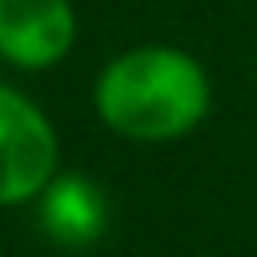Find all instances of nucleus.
<instances>
[{"mask_svg":"<svg viewBox=\"0 0 257 257\" xmlns=\"http://www.w3.org/2000/svg\"><path fill=\"white\" fill-rule=\"evenodd\" d=\"M60 173V141L48 112L0 84V209L32 205Z\"/></svg>","mask_w":257,"mask_h":257,"instance_id":"2","label":"nucleus"},{"mask_svg":"<svg viewBox=\"0 0 257 257\" xmlns=\"http://www.w3.org/2000/svg\"><path fill=\"white\" fill-rule=\"evenodd\" d=\"M32 205L40 233L60 249H88L108 229V197L88 173H56Z\"/></svg>","mask_w":257,"mask_h":257,"instance_id":"4","label":"nucleus"},{"mask_svg":"<svg viewBox=\"0 0 257 257\" xmlns=\"http://www.w3.org/2000/svg\"><path fill=\"white\" fill-rule=\"evenodd\" d=\"M0 257H4V245H0Z\"/></svg>","mask_w":257,"mask_h":257,"instance_id":"5","label":"nucleus"},{"mask_svg":"<svg viewBox=\"0 0 257 257\" xmlns=\"http://www.w3.org/2000/svg\"><path fill=\"white\" fill-rule=\"evenodd\" d=\"M76 44L72 0H0V60L24 72L60 64Z\"/></svg>","mask_w":257,"mask_h":257,"instance_id":"3","label":"nucleus"},{"mask_svg":"<svg viewBox=\"0 0 257 257\" xmlns=\"http://www.w3.org/2000/svg\"><path fill=\"white\" fill-rule=\"evenodd\" d=\"M92 104L104 128L137 145H169L189 137L213 104L209 72L197 56L173 44H141L112 56L96 84Z\"/></svg>","mask_w":257,"mask_h":257,"instance_id":"1","label":"nucleus"}]
</instances>
